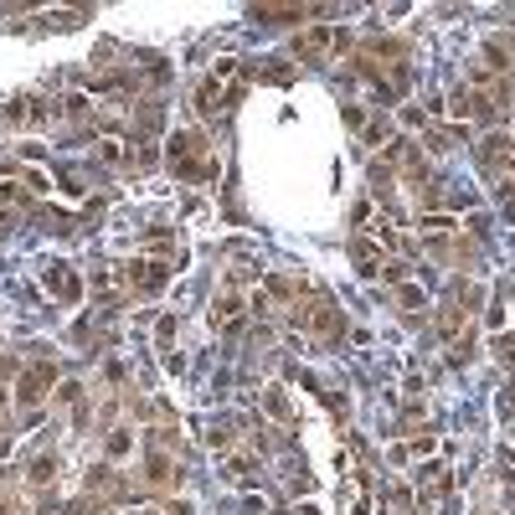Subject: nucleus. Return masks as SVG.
I'll use <instances>...</instances> for the list:
<instances>
[{
    "instance_id": "1",
    "label": "nucleus",
    "mask_w": 515,
    "mask_h": 515,
    "mask_svg": "<svg viewBox=\"0 0 515 515\" xmlns=\"http://www.w3.org/2000/svg\"><path fill=\"white\" fill-rule=\"evenodd\" d=\"M129 279H139L145 289H160V283H165V268H160V263H134V268H129Z\"/></svg>"
},
{
    "instance_id": "2",
    "label": "nucleus",
    "mask_w": 515,
    "mask_h": 515,
    "mask_svg": "<svg viewBox=\"0 0 515 515\" xmlns=\"http://www.w3.org/2000/svg\"><path fill=\"white\" fill-rule=\"evenodd\" d=\"M495 350H500V361H510V366H515V341H505V335H500Z\"/></svg>"
}]
</instances>
